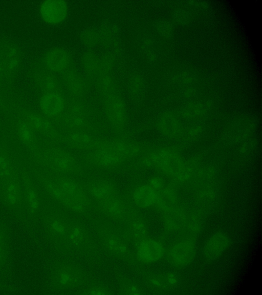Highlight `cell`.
Returning <instances> with one entry per match:
<instances>
[{
    "mask_svg": "<svg viewBox=\"0 0 262 295\" xmlns=\"http://www.w3.org/2000/svg\"><path fill=\"white\" fill-rule=\"evenodd\" d=\"M83 187L90 198L96 203L118 195L114 184L104 179H93L88 181Z\"/></svg>",
    "mask_w": 262,
    "mask_h": 295,
    "instance_id": "ac0fdd59",
    "label": "cell"
},
{
    "mask_svg": "<svg viewBox=\"0 0 262 295\" xmlns=\"http://www.w3.org/2000/svg\"><path fill=\"white\" fill-rule=\"evenodd\" d=\"M124 293L125 294L137 295L142 293L140 287L134 283H128L123 288Z\"/></svg>",
    "mask_w": 262,
    "mask_h": 295,
    "instance_id": "7bdbcfd3",
    "label": "cell"
},
{
    "mask_svg": "<svg viewBox=\"0 0 262 295\" xmlns=\"http://www.w3.org/2000/svg\"><path fill=\"white\" fill-rule=\"evenodd\" d=\"M147 232L146 223L141 217L131 215L127 219L126 234L129 240L135 244L147 238Z\"/></svg>",
    "mask_w": 262,
    "mask_h": 295,
    "instance_id": "4316f807",
    "label": "cell"
},
{
    "mask_svg": "<svg viewBox=\"0 0 262 295\" xmlns=\"http://www.w3.org/2000/svg\"><path fill=\"white\" fill-rule=\"evenodd\" d=\"M97 205L102 213L115 221L126 220L132 213L127 205L118 195L98 202Z\"/></svg>",
    "mask_w": 262,
    "mask_h": 295,
    "instance_id": "e0dca14e",
    "label": "cell"
},
{
    "mask_svg": "<svg viewBox=\"0 0 262 295\" xmlns=\"http://www.w3.org/2000/svg\"><path fill=\"white\" fill-rule=\"evenodd\" d=\"M147 183L157 192H159L164 186V181L158 176H151Z\"/></svg>",
    "mask_w": 262,
    "mask_h": 295,
    "instance_id": "ab89813d",
    "label": "cell"
},
{
    "mask_svg": "<svg viewBox=\"0 0 262 295\" xmlns=\"http://www.w3.org/2000/svg\"><path fill=\"white\" fill-rule=\"evenodd\" d=\"M100 35L93 29H88L81 34V40L83 44L89 47L97 45L100 41Z\"/></svg>",
    "mask_w": 262,
    "mask_h": 295,
    "instance_id": "8d00e7d4",
    "label": "cell"
},
{
    "mask_svg": "<svg viewBox=\"0 0 262 295\" xmlns=\"http://www.w3.org/2000/svg\"><path fill=\"white\" fill-rule=\"evenodd\" d=\"M63 144L71 148L92 152L101 148L103 138L97 137L90 132L72 131L63 132Z\"/></svg>",
    "mask_w": 262,
    "mask_h": 295,
    "instance_id": "7c38bea8",
    "label": "cell"
},
{
    "mask_svg": "<svg viewBox=\"0 0 262 295\" xmlns=\"http://www.w3.org/2000/svg\"><path fill=\"white\" fill-rule=\"evenodd\" d=\"M83 294H94V295H104L108 294V290L103 287L101 286H92L86 289Z\"/></svg>",
    "mask_w": 262,
    "mask_h": 295,
    "instance_id": "b9f144b4",
    "label": "cell"
},
{
    "mask_svg": "<svg viewBox=\"0 0 262 295\" xmlns=\"http://www.w3.org/2000/svg\"><path fill=\"white\" fill-rule=\"evenodd\" d=\"M163 214L162 224L168 232H177L186 224L187 216L182 207L177 205Z\"/></svg>",
    "mask_w": 262,
    "mask_h": 295,
    "instance_id": "484cf974",
    "label": "cell"
},
{
    "mask_svg": "<svg viewBox=\"0 0 262 295\" xmlns=\"http://www.w3.org/2000/svg\"><path fill=\"white\" fill-rule=\"evenodd\" d=\"M58 128L63 132H90L92 126L84 104L77 100H71L67 104Z\"/></svg>",
    "mask_w": 262,
    "mask_h": 295,
    "instance_id": "3957f363",
    "label": "cell"
},
{
    "mask_svg": "<svg viewBox=\"0 0 262 295\" xmlns=\"http://www.w3.org/2000/svg\"><path fill=\"white\" fill-rule=\"evenodd\" d=\"M103 98V108L106 119L115 132L122 134L127 123V113L124 101L117 92Z\"/></svg>",
    "mask_w": 262,
    "mask_h": 295,
    "instance_id": "277c9868",
    "label": "cell"
},
{
    "mask_svg": "<svg viewBox=\"0 0 262 295\" xmlns=\"http://www.w3.org/2000/svg\"><path fill=\"white\" fill-rule=\"evenodd\" d=\"M33 77L35 82L43 93L51 92H62L59 81L50 71H36Z\"/></svg>",
    "mask_w": 262,
    "mask_h": 295,
    "instance_id": "f1b7e54d",
    "label": "cell"
},
{
    "mask_svg": "<svg viewBox=\"0 0 262 295\" xmlns=\"http://www.w3.org/2000/svg\"><path fill=\"white\" fill-rule=\"evenodd\" d=\"M20 177L23 187L24 207L30 216L35 217L40 208L41 200L39 192L26 170L21 171Z\"/></svg>",
    "mask_w": 262,
    "mask_h": 295,
    "instance_id": "9a60e30c",
    "label": "cell"
},
{
    "mask_svg": "<svg viewBox=\"0 0 262 295\" xmlns=\"http://www.w3.org/2000/svg\"><path fill=\"white\" fill-rule=\"evenodd\" d=\"M137 77L135 75L130 78L129 81V92L132 97L135 98L138 95L139 91L140 90V85Z\"/></svg>",
    "mask_w": 262,
    "mask_h": 295,
    "instance_id": "60d3db41",
    "label": "cell"
},
{
    "mask_svg": "<svg viewBox=\"0 0 262 295\" xmlns=\"http://www.w3.org/2000/svg\"><path fill=\"white\" fill-rule=\"evenodd\" d=\"M103 149L113 151L127 161L137 158L142 151V146L138 143L121 137L106 139Z\"/></svg>",
    "mask_w": 262,
    "mask_h": 295,
    "instance_id": "d6986e66",
    "label": "cell"
},
{
    "mask_svg": "<svg viewBox=\"0 0 262 295\" xmlns=\"http://www.w3.org/2000/svg\"><path fill=\"white\" fill-rule=\"evenodd\" d=\"M98 234L104 247L111 254L118 257H125L129 252L126 243L115 233L108 228L100 229Z\"/></svg>",
    "mask_w": 262,
    "mask_h": 295,
    "instance_id": "44dd1931",
    "label": "cell"
},
{
    "mask_svg": "<svg viewBox=\"0 0 262 295\" xmlns=\"http://www.w3.org/2000/svg\"><path fill=\"white\" fill-rule=\"evenodd\" d=\"M0 201L13 212L20 211L24 207L21 181L17 170L0 181Z\"/></svg>",
    "mask_w": 262,
    "mask_h": 295,
    "instance_id": "5b68a950",
    "label": "cell"
},
{
    "mask_svg": "<svg viewBox=\"0 0 262 295\" xmlns=\"http://www.w3.org/2000/svg\"><path fill=\"white\" fill-rule=\"evenodd\" d=\"M21 54L15 43L0 42V80L9 81L18 73L21 65Z\"/></svg>",
    "mask_w": 262,
    "mask_h": 295,
    "instance_id": "8992f818",
    "label": "cell"
},
{
    "mask_svg": "<svg viewBox=\"0 0 262 295\" xmlns=\"http://www.w3.org/2000/svg\"><path fill=\"white\" fill-rule=\"evenodd\" d=\"M34 131H37L56 145L63 144V132L47 117L34 113L26 114L23 120Z\"/></svg>",
    "mask_w": 262,
    "mask_h": 295,
    "instance_id": "8fae6325",
    "label": "cell"
},
{
    "mask_svg": "<svg viewBox=\"0 0 262 295\" xmlns=\"http://www.w3.org/2000/svg\"><path fill=\"white\" fill-rule=\"evenodd\" d=\"M34 173L41 187L53 200L71 212L82 213L80 208L62 192L57 183L46 171L36 170Z\"/></svg>",
    "mask_w": 262,
    "mask_h": 295,
    "instance_id": "52a82bcc",
    "label": "cell"
},
{
    "mask_svg": "<svg viewBox=\"0 0 262 295\" xmlns=\"http://www.w3.org/2000/svg\"><path fill=\"white\" fill-rule=\"evenodd\" d=\"M190 217L189 219L187 218L186 224L187 223L188 226L191 231H197L201 227L202 219L197 214H193Z\"/></svg>",
    "mask_w": 262,
    "mask_h": 295,
    "instance_id": "f35d334b",
    "label": "cell"
},
{
    "mask_svg": "<svg viewBox=\"0 0 262 295\" xmlns=\"http://www.w3.org/2000/svg\"><path fill=\"white\" fill-rule=\"evenodd\" d=\"M62 82L68 93L74 97L83 96L87 91V84L77 71L69 69L62 73Z\"/></svg>",
    "mask_w": 262,
    "mask_h": 295,
    "instance_id": "603a6c76",
    "label": "cell"
},
{
    "mask_svg": "<svg viewBox=\"0 0 262 295\" xmlns=\"http://www.w3.org/2000/svg\"><path fill=\"white\" fill-rule=\"evenodd\" d=\"M0 109L3 110L6 109V107L4 104V101L0 96Z\"/></svg>",
    "mask_w": 262,
    "mask_h": 295,
    "instance_id": "f6af8a7d",
    "label": "cell"
},
{
    "mask_svg": "<svg viewBox=\"0 0 262 295\" xmlns=\"http://www.w3.org/2000/svg\"><path fill=\"white\" fill-rule=\"evenodd\" d=\"M42 225L50 236L64 240L69 222L59 215L48 214L43 217Z\"/></svg>",
    "mask_w": 262,
    "mask_h": 295,
    "instance_id": "d4e9b609",
    "label": "cell"
},
{
    "mask_svg": "<svg viewBox=\"0 0 262 295\" xmlns=\"http://www.w3.org/2000/svg\"><path fill=\"white\" fill-rule=\"evenodd\" d=\"M229 245L228 236L224 233L217 232L205 242L203 249V255L209 260H215L226 251Z\"/></svg>",
    "mask_w": 262,
    "mask_h": 295,
    "instance_id": "ffe728a7",
    "label": "cell"
},
{
    "mask_svg": "<svg viewBox=\"0 0 262 295\" xmlns=\"http://www.w3.org/2000/svg\"><path fill=\"white\" fill-rule=\"evenodd\" d=\"M88 234L80 224L69 222L64 241L75 246L85 245L88 241Z\"/></svg>",
    "mask_w": 262,
    "mask_h": 295,
    "instance_id": "f546056e",
    "label": "cell"
},
{
    "mask_svg": "<svg viewBox=\"0 0 262 295\" xmlns=\"http://www.w3.org/2000/svg\"><path fill=\"white\" fill-rule=\"evenodd\" d=\"M37 156L47 171L68 176H80L83 168L79 161L67 150L49 146L38 151Z\"/></svg>",
    "mask_w": 262,
    "mask_h": 295,
    "instance_id": "6da1fadb",
    "label": "cell"
},
{
    "mask_svg": "<svg viewBox=\"0 0 262 295\" xmlns=\"http://www.w3.org/2000/svg\"><path fill=\"white\" fill-rule=\"evenodd\" d=\"M83 161L91 167L104 170L119 168L128 161L122 156L107 149L85 152Z\"/></svg>",
    "mask_w": 262,
    "mask_h": 295,
    "instance_id": "ba28073f",
    "label": "cell"
},
{
    "mask_svg": "<svg viewBox=\"0 0 262 295\" xmlns=\"http://www.w3.org/2000/svg\"><path fill=\"white\" fill-rule=\"evenodd\" d=\"M10 237L8 227L4 221L0 222V267L6 262L9 251Z\"/></svg>",
    "mask_w": 262,
    "mask_h": 295,
    "instance_id": "e575fe53",
    "label": "cell"
},
{
    "mask_svg": "<svg viewBox=\"0 0 262 295\" xmlns=\"http://www.w3.org/2000/svg\"><path fill=\"white\" fill-rule=\"evenodd\" d=\"M40 16L47 24L55 26L63 22L69 13L67 3L62 0L43 1L39 7Z\"/></svg>",
    "mask_w": 262,
    "mask_h": 295,
    "instance_id": "4fadbf2b",
    "label": "cell"
},
{
    "mask_svg": "<svg viewBox=\"0 0 262 295\" xmlns=\"http://www.w3.org/2000/svg\"><path fill=\"white\" fill-rule=\"evenodd\" d=\"M53 279L58 286L63 288H69L79 285L81 280V276L74 267L68 265H62L54 270Z\"/></svg>",
    "mask_w": 262,
    "mask_h": 295,
    "instance_id": "7402d4cb",
    "label": "cell"
},
{
    "mask_svg": "<svg viewBox=\"0 0 262 295\" xmlns=\"http://www.w3.org/2000/svg\"><path fill=\"white\" fill-rule=\"evenodd\" d=\"M184 161L180 153L172 149H159L142 156L137 162L138 166L155 169L173 179Z\"/></svg>",
    "mask_w": 262,
    "mask_h": 295,
    "instance_id": "7a4b0ae2",
    "label": "cell"
},
{
    "mask_svg": "<svg viewBox=\"0 0 262 295\" xmlns=\"http://www.w3.org/2000/svg\"><path fill=\"white\" fill-rule=\"evenodd\" d=\"M111 74L102 73L98 75L97 86L102 97L117 92L115 82Z\"/></svg>",
    "mask_w": 262,
    "mask_h": 295,
    "instance_id": "d590c367",
    "label": "cell"
},
{
    "mask_svg": "<svg viewBox=\"0 0 262 295\" xmlns=\"http://www.w3.org/2000/svg\"><path fill=\"white\" fill-rule=\"evenodd\" d=\"M17 134L19 139L27 148L31 150L38 151V143L34 131L23 120L16 125Z\"/></svg>",
    "mask_w": 262,
    "mask_h": 295,
    "instance_id": "4dcf8cb0",
    "label": "cell"
},
{
    "mask_svg": "<svg viewBox=\"0 0 262 295\" xmlns=\"http://www.w3.org/2000/svg\"><path fill=\"white\" fill-rule=\"evenodd\" d=\"M16 170L8 150L4 146H0V181Z\"/></svg>",
    "mask_w": 262,
    "mask_h": 295,
    "instance_id": "d6a6232c",
    "label": "cell"
},
{
    "mask_svg": "<svg viewBox=\"0 0 262 295\" xmlns=\"http://www.w3.org/2000/svg\"><path fill=\"white\" fill-rule=\"evenodd\" d=\"M148 284L150 286L157 289L164 288L169 286L167 283L165 275H154L148 279Z\"/></svg>",
    "mask_w": 262,
    "mask_h": 295,
    "instance_id": "74e56055",
    "label": "cell"
},
{
    "mask_svg": "<svg viewBox=\"0 0 262 295\" xmlns=\"http://www.w3.org/2000/svg\"><path fill=\"white\" fill-rule=\"evenodd\" d=\"M157 128L159 132L168 137L177 138L182 135L184 129L177 121H166L162 119L158 121Z\"/></svg>",
    "mask_w": 262,
    "mask_h": 295,
    "instance_id": "836d02e7",
    "label": "cell"
},
{
    "mask_svg": "<svg viewBox=\"0 0 262 295\" xmlns=\"http://www.w3.org/2000/svg\"><path fill=\"white\" fill-rule=\"evenodd\" d=\"M178 197L177 190L173 186H164L158 193L154 207L163 214L177 205Z\"/></svg>",
    "mask_w": 262,
    "mask_h": 295,
    "instance_id": "83f0119b",
    "label": "cell"
},
{
    "mask_svg": "<svg viewBox=\"0 0 262 295\" xmlns=\"http://www.w3.org/2000/svg\"><path fill=\"white\" fill-rule=\"evenodd\" d=\"M137 260L143 264H152L160 261L164 254V247L157 240L146 238L135 244Z\"/></svg>",
    "mask_w": 262,
    "mask_h": 295,
    "instance_id": "5bb4252c",
    "label": "cell"
},
{
    "mask_svg": "<svg viewBox=\"0 0 262 295\" xmlns=\"http://www.w3.org/2000/svg\"><path fill=\"white\" fill-rule=\"evenodd\" d=\"M62 92L43 93L39 100V107L41 113L48 119L54 120L58 126L66 107Z\"/></svg>",
    "mask_w": 262,
    "mask_h": 295,
    "instance_id": "30bf717a",
    "label": "cell"
},
{
    "mask_svg": "<svg viewBox=\"0 0 262 295\" xmlns=\"http://www.w3.org/2000/svg\"><path fill=\"white\" fill-rule=\"evenodd\" d=\"M166 278L169 286H174L178 283V278L176 274L172 272L166 273Z\"/></svg>",
    "mask_w": 262,
    "mask_h": 295,
    "instance_id": "ee69618b",
    "label": "cell"
},
{
    "mask_svg": "<svg viewBox=\"0 0 262 295\" xmlns=\"http://www.w3.org/2000/svg\"><path fill=\"white\" fill-rule=\"evenodd\" d=\"M158 193V192L146 183L137 186L133 190L131 197L136 206L146 209L155 206Z\"/></svg>",
    "mask_w": 262,
    "mask_h": 295,
    "instance_id": "cb8c5ba5",
    "label": "cell"
},
{
    "mask_svg": "<svg viewBox=\"0 0 262 295\" xmlns=\"http://www.w3.org/2000/svg\"><path fill=\"white\" fill-rule=\"evenodd\" d=\"M70 53L61 47H54L47 51L43 56V62L46 69L53 73H63L72 65Z\"/></svg>",
    "mask_w": 262,
    "mask_h": 295,
    "instance_id": "2e32d148",
    "label": "cell"
},
{
    "mask_svg": "<svg viewBox=\"0 0 262 295\" xmlns=\"http://www.w3.org/2000/svg\"><path fill=\"white\" fill-rule=\"evenodd\" d=\"M196 251V244L192 238H185L171 246L167 252L169 263L176 267H184L194 259Z\"/></svg>",
    "mask_w": 262,
    "mask_h": 295,
    "instance_id": "9c48e42d",
    "label": "cell"
},
{
    "mask_svg": "<svg viewBox=\"0 0 262 295\" xmlns=\"http://www.w3.org/2000/svg\"><path fill=\"white\" fill-rule=\"evenodd\" d=\"M82 67L84 72L90 76L98 75L100 69V58L91 51L85 52L81 58Z\"/></svg>",
    "mask_w": 262,
    "mask_h": 295,
    "instance_id": "1f68e13d",
    "label": "cell"
}]
</instances>
